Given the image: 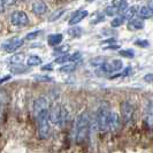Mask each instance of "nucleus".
<instances>
[{
  "instance_id": "1",
  "label": "nucleus",
  "mask_w": 153,
  "mask_h": 153,
  "mask_svg": "<svg viewBox=\"0 0 153 153\" xmlns=\"http://www.w3.org/2000/svg\"><path fill=\"white\" fill-rule=\"evenodd\" d=\"M91 127V116L89 112H81L75 119L74 123V138L77 144H82L89 136V130Z\"/></svg>"
},
{
  "instance_id": "2",
  "label": "nucleus",
  "mask_w": 153,
  "mask_h": 153,
  "mask_svg": "<svg viewBox=\"0 0 153 153\" xmlns=\"http://www.w3.org/2000/svg\"><path fill=\"white\" fill-rule=\"evenodd\" d=\"M111 111L107 105H100L98 111L96 112L94 116V121L93 124L94 127L101 132H106L108 131V124H109V116H111Z\"/></svg>"
},
{
  "instance_id": "3",
  "label": "nucleus",
  "mask_w": 153,
  "mask_h": 153,
  "mask_svg": "<svg viewBox=\"0 0 153 153\" xmlns=\"http://www.w3.org/2000/svg\"><path fill=\"white\" fill-rule=\"evenodd\" d=\"M50 109H46L44 112L36 115L37 119V129H38V136L40 139H46L50 135V129H51V121H50V115H48Z\"/></svg>"
},
{
  "instance_id": "4",
  "label": "nucleus",
  "mask_w": 153,
  "mask_h": 153,
  "mask_svg": "<svg viewBox=\"0 0 153 153\" xmlns=\"http://www.w3.org/2000/svg\"><path fill=\"white\" fill-rule=\"evenodd\" d=\"M48 115H50V121H51V123L61 124V123L67 121L68 112H67V109L63 107V106H61V105H55V106L50 108Z\"/></svg>"
},
{
  "instance_id": "5",
  "label": "nucleus",
  "mask_w": 153,
  "mask_h": 153,
  "mask_svg": "<svg viewBox=\"0 0 153 153\" xmlns=\"http://www.w3.org/2000/svg\"><path fill=\"white\" fill-rule=\"evenodd\" d=\"M121 117L126 126H130L135 120V108L129 101H123L121 104Z\"/></svg>"
},
{
  "instance_id": "6",
  "label": "nucleus",
  "mask_w": 153,
  "mask_h": 153,
  "mask_svg": "<svg viewBox=\"0 0 153 153\" xmlns=\"http://www.w3.org/2000/svg\"><path fill=\"white\" fill-rule=\"evenodd\" d=\"M10 23L15 27H25L29 23V17L27 15V13H24L22 10H15L10 14Z\"/></svg>"
},
{
  "instance_id": "7",
  "label": "nucleus",
  "mask_w": 153,
  "mask_h": 153,
  "mask_svg": "<svg viewBox=\"0 0 153 153\" xmlns=\"http://www.w3.org/2000/svg\"><path fill=\"white\" fill-rule=\"evenodd\" d=\"M123 63L121 60H113L111 62H105L102 66H100V69L105 74H113L115 71H119L122 69Z\"/></svg>"
},
{
  "instance_id": "8",
  "label": "nucleus",
  "mask_w": 153,
  "mask_h": 153,
  "mask_svg": "<svg viewBox=\"0 0 153 153\" xmlns=\"http://www.w3.org/2000/svg\"><path fill=\"white\" fill-rule=\"evenodd\" d=\"M23 43H24L23 39L15 37V38L9 39L6 43H4V44H2V48H4L7 53H12V52L16 51L19 47H21V46L23 45Z\"/></svg>"
},
{
  "instance_id": "9",
  "label": "nucleus",
  "mask_w": 153,
  "mask_h": 153,
  "mask_svg": "<svg viewBox=\"0 0 153 153\" xmlns=\"http://www.w3.org/2000/svg\"><path fill=\"white\" fill-rule=\"evenodd\" d=\"M121 119L120 115L116 112H112L111 116H109V124H108V130H111L112 132H117L121 129Z\"/></svg>"
},
{
  "instance_id": "10",
  "label": "nucleus",
  "mask_w": 153,
  "mask_h": 153,
  "mask_svg": "<svg viewBox=\"0 0 153 153\" xmlns=\"http://www.w3.org/2000/svg\"><path fill=\"white\" fill-rule=\"evenodd\" d=\"M46 109H50V108H48V100L46 99L45 97H39L35 100V102H33V114H35V116L46 111Z\"/></svg>"
},
{
  "instance_id": "11",
  "label": "nucleus",
  "mask_w": 153,
  "mask_h": 153,
  "mask_svg": "<svg viewBox=\"0 0 153 153\" xmlns=\"http://www.w3.org/2000/svg\"><path fill=\"white\" fill-rule=\"evenodd\" d=\"M144 121L149 128H153V100L146 102L145 112H144Z\"/></svg>"
},
{
  "instance_id": "12",
  "label": "nucleus",
  "mask_w": 153,
  "mask_h": 153,
  "mask_svg": "<svg viewBox=\"0 0 153 153\" xmlns=\"http://www.w3.org/2000/svg\"><path fill=\"white\" fill-rule=\"evenodd\" d=\"M31 8H32L33 14L40 16V15H44L46 13V10H47V5H46L43 0H35V1L32 2V7Z\"/></svg>"
},
{
  "instance_id": "13",
  "label": "nucleus",
  "mask_w": 153,
  "mask_h": 153,
  "mask_svg": "<svg viewBox=\"0 0 153 153\" xmlns=\"http://www.w3.org/2000/svg\"><path fill=\"white\" fill-rule=\"evenodd\" d=\"M86 16H88V10H85V9L77 10V12H75V13L73 14V16L70 17V20H69V25H76V24H78L79 22H82Z\"/></svg>"
},
{
  "instance_id": "14",
  "label": "nucleus",
  "mask_w": 153,
  "mask_h": 153,
  "mask_svg": "<svg viewBox=\"0 0 153 153\" xmlns=\"http://www.w3.org/2000/svg\"><path fill=\"white\" fill-rule=\"evenodd\" d=\"M145 27V23L143 19H132L130 21H128V30L130 31H137L144 29Z\"/></svg>"
},
{
  "instance_id": "15",
  "label": "nucleus",
  "mask_w": 153,
  "mask_h": 153,
  "mask_svg": "<svg viewBox=\"0 0 153 153\" xmlns=\"http://www.w3.org/2000/svg\"><path fill=\"white\" fill-rule=\"evenodd\" d=\"M138 16L143 20L145 19H150L153 16V5H149V6H142L138 9Z\"/></svg>"
},
{
  "instance_id": "16",
  "label": "nucleus",
  "mask_w": 153,
  "mask_h": 153,
  "mask_svg": "<svg viewBox=\"0 0 153 153\" xmlns=\"http://www.w3.org/2000/svg\"><path fill=\"white\" fill-rule=\"evenodd\" d=\"M63 39V36L61 33H54V35H50L47 38V43L51 46H58Z\"/></svg>"
},
{
  "instance_id": "17",
  "label": "nucleus",
  "mask_w": 153,
  "mask_h": 153,
  "mask_svg": "<svg viewBox=\"0 0 153 153\" xmlns=\"http://www.w3.org/2000/svg\"><path fill=\"white\" fill-rule=\"evenodd\" d=\"M138 9H139V7H138L137 5H134V6H130L129 8H127L126 13L123 14L124 17H126V20H127V21L132 20V19L135 17V15L138 14Z\"/></svg>"
},
{
  "instance_id": "18",
  "label": "nucleus",
  "mask_w": 153,
  "mask_h": 153,
  "mask_svg": "<svg viewBox=\"0 0 153 153\" xmlns=\"http://www.w3.org/2000/svg\"><path fill=\"white\" fill-rule=\"evenodd\" d=\"M24 54L23 53H15L14 55H12L10 56V59H9V62L12 63V65H21L23 61H24Z\"/></svg>"
},
{
  "instance_id": "19",
  "label": "nucleus",
  "mask_w": 153,
  "mask_h": 153,
  "mask_svg": "<svg viewBox=\"0 0 153 153\" xmlns=\"http://www.w3.org/2000/svg\"><path fill=\"white\" fill-rule=\"evenodd\" d=\"M27 65H28L29 67L39 66V65H42V59L39 58L38 55H31V56L28 58V60H27Z\"/></svg>"
},
{
  "instance_id": "20",
  "label": "nucleus",
  "mask_w": 153,
  "mask_h": 153,
  "mask_svg": "<svg viewBox=\"0 0 153 153\" xmlns=\"http://www.w3.org/2000/svg\"><path fill=\"white\" fill-rule=\"evenodd\" d=\"M124 21H126V17H124V15H116L114 19L112 20L111 25H112V28H119L120 25H122Z\"/></svg>"
},
{
  "instance_id": "21",
  "label": "nucleus",
  "mask_w": 153,
  "mask_h": 153,
  "mask_svg": "<svg viewBox=\"0 0 153 153\" xmlns=\"http://www.w3.org/2000/svg\"><path fill=\"white\" fill-rule=\"evenodd\" d=\"M112 5H114L115 7L120 10V13H122V12H124V10H127V8H128V5H127L126 0H114Z\"/></svg>"
},
{
  "instance_id": "22",
  "label": "nucleus",
  "mask_w": 153,
  "mask_h": 153,
  "mask_svg": "<svg viewBox=\"0 0 153 153\" xmlns=\"http://www.w3.org/2000/svg\"><path fill=\"white\" fill-rule=\"evenodd\" d=\"M65 12H66V9H65V8H60V9L55 10L53 14L48 17V22H54V21L59 20V19L63 15V13H65Z\"/></svg>"
},
{
  "instance_id": "23",
  "label": "nucleus",
  "mask_w": 153,
  "mask_h": 153,
  "mask_svg": "<svg viewBox=\"0 0 153 153\" xmlns=\"http://www.w3.org/2000/svg\"><path fill=\"white\" fill-rule=\"evenodd\" d=\"M68 35L70 37H75V38H78V37H81V35H82V29H81V27H73V28H70L68 30Z\"/></svg>"
},
{
  "instance_id": "24",
  "label": "nucleus",
  "mask_w": 153,
  "mask_h": 153,
  "mask_svg": "<svg viewBox=\"0 0 153 153\" xmlns=\"http://www.w3.org/2000/svg\"><path fill=\"white\" fill-rule=\"evenodd\" d=\"M105 14H106L107 16H116V15H119V14H121V13H120V10L115 7L114 5H112V6L106 7V9H105Z\"/></svg>"
},
{
  "instance_id": "25",
  "label": "nucleus",
  "mask_w": 153,
  "mask_h": 153,
  "mask_svg": "<svg viewBox=\"0 0 153 153\" xmlns=\"http://www.w3.org/2000/svg\"><path fill=\"white\" fill-rule=\"evenodd\" d=\"M12 70V73H14V74H23V73H25L28 68L27 67H23L21 65H15V67H12L10 68Z\"/></svg>"
},
{
  "instance_id": "26",
  "label": "nucleus",
  "mask_w": 153,
  "mask_h": 153,
  "mask_svg": "<svg viewBox=\"0 0 153 153\" xmlns=\"http://www.w3.org/2000/svg\"><path fill=\"white\" fill-rule=\"evenodd\" d=\"M70 61V54H61L59 58L55 59V63H66V62Z\"/></svg>"
},
{
  "instance_id": "27",
  "label": "nucleus",
  "mask_w": 153,
  "mask_h": 153,
  "mask_svg": "<svg viewBox=\"0 0 153 153\" xmlns=\"http://www.w3.org/2000/svg\"><path fill=\"white\" fill-rule=\"evenodd\" d=\"M75 68H76L75 65H65L60 68V71L61 73H71L75 70Z\"/></svg>"
},
{
  "instance_id": "28",
  "label": "nucleus",
  "mask_w": 153,
  "mask_h": 153,
  "mask_svg": "<svg viewBox=\"0 0 153 153\" xmlns=\"http://www.w3.org/2000/svg\"><path fill=\"white\" fill-rule=\"evenodd\" d=\"M120 55H122V56H126V58H134L135 56V52L132 51V50H122V51H120Z\"/></svg>"
},
{
  "instance_id": "29",
  "label": "nucleus",
  "mask_w": 153,
  "mask_h": 153,
  "mask_svg": "<svg viewBox=\"0 0 153 153\" xmlns=\"http://www.w3.org/2000/svg\"><path fill=\"white\" fill-rule=\"evenodd\" d=\"M40 33V31H33V32H29L27 36H25V39L27 40H33L35 38L38 37V35Z\"/></svg>"
},
{
  "instance_id": "30",
  "label": "nucleus",
  "mask_w": 153,
  "mask_h": 153,
  "mask_svg": "<svg viewBox=\"0 0 153 153\" xmlns=\"http://www.w3.org/2000/svg\"><path fill=\"white\" fill-rule=\"evenodd\" d=\"M90 63H91L92 66H102V65L105 63V60H104L102 58H96V59L91 60Z\"/></svg>"
},
{
  "instance_id": "31",
  "label": "nucleus",
  "mask_w": 153,
  "mask_h": 153,
  "mask_svg": "<svg viewBox=\"0 0 153 153\" xmlns=\"http://www.w3.org/2000/svg\"><path fill=\"white\" fill-rule=\"evenodd\" d=\"M79 59H81V53H79V52H76V53L70 55V61L71 62H75V61H77V60H79Z\"/></svg>"
},
{
  "instance_id": "32",
  "label": "nucleus",
  "mask_w": 153,
  "mask_h": 153,
  "mask_svg": "<svg viewBox=\"0 0 153 153\" xmlns=\"http://www.w3.org/2000/svg\"><path fill=\"white\" fill-rule=\"evenodd\" d=\"M135 44L142 46V47H147V46H149V42H147V40H137Z\"/></svg>"
},
{
  "instance_id": "33",
  "label": "nucleus",
  "mask_w": 153,
  "mask_h": 153,
  "mask_svg": "<svg viewBox=\"0 0 153 153\" xmlns=\"http://www.w3.org/2000/svg\"><path fill=\"white\" fill-rule=\"evenodd\" d=\"M144 81L149 82V83H153V74H147V75H145Z\"/></svg>"
},
{
  "instance_id": "34",
  "label": "nucleus",
  "mask_w": 153,
  "mask_h": 153,
  "mask_svg": "<svg viewBox=\"0 0 153 153\" xmlns=\"http://www.w3.org/2000/svg\"><path fill=\"white\" fill-rule=\"evenodd\" d=\"M36 79H38V81H51V78L48 76H36Z\"/></svg>"
},
{
  "instance_id": "35",
  "label": "nucleus",
  "mask_w": 153,
  "mask_h": 153,
  "mask_svg": "<svg viewBox=\"0 0 153 153\" xmlns=\"http://www.w3.org/2000/svg\"><path fill=\"white\" fill-rule=\"evenodd\" d=\"M42 69L43 70H52V67H51V65H47V66H43Z\"/></svg>"
},
{
  "instance_id": "36",
  "label": "nucleus",
  "mask_w": 153,
  "mask_h": 153,
  "mask_svg": "<svg viewBox=\"0 0 153 153\" xmlns=\"http://www.w3.org/2000/svg\"><path fill=\"white\" fill-rule=\"evenodd\" d=\"M106 50H111V48H120V46L119 45H109L107 47H105Z\"/></svg>"
},
{
  "instance_id": "37",
  "label": "nucleus",
  "mask_w": 153,
  "mask_h": 153,
  "mask_svg": "<svg viewBox=\"0 0 153 153\" xmlns=\"http://www.w3.org/2000/svg\"><path fill=\"white\" fill-rule=\"evenodd\" d=\"M9 78H10V75H8V76H5L4 78H2V79H1V83H4L5 81H7V79H9Z\"/></svg>"
},
{
  "instance_id": "38",
  "label": "nucleus",
  "mask_w": 153,
  "mask_h": 153,
  "mask_svg": "<svg viewBox=\"0 0 153 153\" xmlns=\"http://www.w3.org/2000/svg\"><path fill=\"white\" fill-rule=\"evenodd\" d=\"M86 1H88V2H93L94 0H86Z\"/></svg>"
}]
</instances>
